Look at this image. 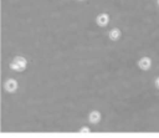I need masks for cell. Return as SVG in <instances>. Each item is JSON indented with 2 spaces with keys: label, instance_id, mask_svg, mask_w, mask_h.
<instances>
[{
  "label": "cell",
  "instance_id": "obj_1",
  "mask_svg": "<svg viewBox=\"0 0 159 138\" xmlns=\"http://www.w3.org/2000/svg\"><path fill=\"white\" fill-rule=\"evenodd\" d=\"M26 66H27V61H26V58L22 57V56H15V57L12 58V61L10 62V68H11L12 71H16V72L24 71V70L26 68Z\"/></svg>",
  "mask_w": 159,
  "mask_h": 138
},
{
  "label": "cell",
  "instance_id": "obj_5",
  "mask_svg": "<svg viewBox=\"0 0 159 138\" xmlns=\"http://www.w3.org/2000/svg\"><path fill=\"white\" fill-rule=\"evenodd\" d=\"M120 36H122V31H120L118 27H113V29L109 30V32H108V37H109L112 41H117V40H119Z\"/></svg>",
  "mask_w": 159,
  "mask_h": 138
},
{
  "label": "cell",
  "instance_id": "obj_10",
  "mask_svg": "<svg viewBox=\"0 0 159 138\" xmlns=\"http://www.w3.org/2000/svg\"><path fill=\"white\" fill-rule=\"evenodd\" d=\"M77 1H83V0H77Z\"/></svg>",
  "mask_w": 159,
  "mask_h": 138
},
{
  "label": "cell",
  "instance_id": "obj_3",
  "mask_svg": "<svg viewBox=\"0 0 159 138\" xmlns=\"http://www.w3.org/2000/svg\"><path fill=\"white\" fill-rule=\"evenodd\" d=\"M4 88H5V91L9 92V93H14V92H16V90H17V81L14 80V78H9V80H6L5 83H4Z\"/></svg>",
  "mask_w": 159,
  "mask_h": 138
},
{
  "label": "cell",
  "instance_id": "obj_7",
  "mask_svg": "<svg viewBox=\"0 0 159 138\" xmlns=\"http://www.w3.org/2000/svg\"><path fill=\"white\" fill-rule=\"evenodd\" d=\"M89 132H91V129H89L88 127H81V128H80V133H82V134L89 133Z\"/></svg>",
  "mask_w": 159,
  "mask_h": 138
},
{
  "label": "cell",
  "instance_id": "obj_2",
  "mask_svg": "<svg viewBox=\"0 0 159 138\" xmlns=\"http://www.w3.org/2000/svg\"><path fill=\"white\" fill-rule=\"evenodd\" d=\"M138 67L142 71H148L152 67V58L149 56H143L138 60Z\"/></svg>",
  "mask_w": 159,
  "mask_h": 138
},
{
  "label": "cell",
  "instance_id": "obj_8",
  "mask_svg": "<svg viewBox=\"0 0 159 138\" xmlns=\"http://www.w3.org/2000/svg\"><path fill=\"white\" fill-rule=\"evenodd\" d=\"M154 86H155V88L159 90V76L155 77V80H154Z\"/></svg>",
  "mask_w": 159,
  "mask_h": 138
},
{
  "label": "cell",
  "instance_id": "obj_6",
  "mask_svg": "<svg viewBox=\"0 0 159 138\" xmlns=\"http://www.w3.org/2000/svg\"><path fill=\"white\" fill-rule=\"evenodd\" d=\"M88 119L91 123L93 124H97L99 121H101V113L98 111H92L89 114H88Z\"/></svg>",
  "mask_w": 159,
  "mask_h": 138
},
{
  "label": "cell",
  "instance_id": "obj_4",
  "mask_svg": "<svg viewBox=\"0 0 159 138\" xmlns=\"http://www.w3.org/2000/svg\"><path fill=\"white\" fill-rule=\"evenodd\" d=\"M96 22H97V25L101 26V27L107 26L108 22H109V16H108V14H106V12L99 14V15L96 17Z\"/></svg>",
  "mask_w": 159,
  "mask_h": 138
},
{
  "label": "cell",
  "instance_id": "obj_9",
  "mask_svg": "<svg viewBox=\"0 0 159 138\" xmlns=\"http://www.w3.org/2000/svg\"><path fill=\"white\" fill-rule=\"evenodd\" d=\"M157 5H158V6H159V0H157Z\"/></svg>",
  "mask_w": 159,
  "mask_h": 138
}]
</instances>
